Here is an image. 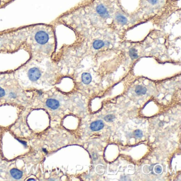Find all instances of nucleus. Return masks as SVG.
Listing matches in <instances>:
<instances>
[{
	"instance_id": "f257e3e1",
	"label": "nucleus",
	"mask_w": 181,
	"mask_h": 181,
	"mask_svg": "<svg viewBox=\"0 0 181 181\" xmlns=\"http://www.w3.org/2000/svg\"><path fill=\"white\" fill-rule=\"evenodd\" d=\"M27 38L23 49L35 60L46 59L54 55L56 38L55 28L46 25L28 26Z\"/></svg>"
},
{
	"instance_id": "f03ea898",
	"label": "nucleus",
	"mask_w": 181,
	"mask_h": 181,
	"mask_svg": "<svg viewBox=\"0 0 181 181\" xmlns=\"http://www.w3.org/2000/svg\"><path fill=\"white\" fill-rule=\"evenodd\" d=\"M28 27L0 33V53H14L23 49L27 38Z\"/></svg>"
},
{
	"instance_id": "7ed1b4c3",
	"label": "nucleus",
	"mask_w": 181,
	"mask_h": 181,
	"mask_svg": "<svg viewBox=\"0 0 181 181\" xmlns=\"http://www.w3.org/2000/svg\"><path fill=\"white\" fill-rule=\"evenodd\" d=\"M42 75V72L39 67H32L28 69L27 71V76L29 80L32 82H37Z\"/></svg>"
},
{
	"instance_id": "20e7f679",
	"label": "nucleus",
	"mask_w": 181,
	"mask_h": 181,
	"mask_svg": "<svg viewBox=\"0 0 181 181\" xmlns=\"http://www.w3.org/2000/svg\"><path fill=\"white\" fill-rule=\"evenodd\" d=\"M46 105L48 107L52 110H56L60 106L59 102L55 99L49 98L46 100Z\"/></svg>"
},
{
	"instance_id": "39448f33",
	"label": "nucleus",
	"mask_w": 181,
	"mask_h": 181,
	"mask_svg": "<svg viewBox=\"0 0 181 181\" xmlns=\"http://www.w3.org/2000/svg\"><path fill=\"white\" fill-rule=\"evenodd\" d=\"M104 124L102 121L98 120L92 122L90 125V129L93 131H97L102 130L104 127Z\"/></svg>"
},
{
	"instance_id": "423d86ee",
	"label": "nucleus",
	"mask_w": 181,
	"mask_h": 181,
	"mask_svg": "<svg viewBox=\"0 0 181 181\" xmlns=\"http://www.w3.org/2000/svg\"><path fill=\"white\" fill-rule=\"evenodd\" d=\"M10 174L14 178L16 179H19L23 176V172L17 169H12L11 170Z\"/></svg>"
},
{
	"instance_id": "0eeeda50",
	"label": "nucleus",
	"mask_w": 181,
	"mask_h": 181,
	"mask_svg": "<svg viewBox=\"0 0 181 181\" xmlns=\"http://www.w3.org/2000/svg\"><path fill=\"white\" fill-rule=\"evenodd\" d=\"M92 80L91 74L89 73H83L82 74V81L85 84H89Z\"/></svg>"
},
{
	"instance_id": "6e6552de",
	"label": "nucleus",
	"mask_w": 181,
	"mask_h": 181,
	"mask_svg": "<svg viewBox=\"0 0 181 181\" xmlns=\"http://www.w3.org/2000/svg\"><path fill=\"white\" fill-rule=\"evenodd\" d=\"M147 91V88L141 85H138L135 88V93L139 95H144L146 93Z\"/></svg>"
},
{
	"instance_id": "1a4fd4ad",
	"label": "nucleus",
	"mask_w": 181,
	"mask_h": 181,
	"mask_svg": "<svg viewBox=\"0 0 181 181\" xmlns=\"http://www.w3.org/2000/svg\"><path fill=\"white\" fill-rule=\"evenodd\" d=\"M104 119L106 122H113V120L115 119V116L113 115H107V116L105 117Z\"/></svg>"
},
{
	"instance_id": "9d476101",
	"label": "nucleus",
	"mask_w": 181,
	"mask_h": 181,
	"mask_svg": "<svg viewBox=\"0 0 181 181\" xmlns=\"http://www.w3.org/2000/svg\"><path fill=\"white\" fill-rule=\"evenodd\" d=\"M159 1L160 0H146V1H147L148 4H149L152 6L157 5L159 3Z\"/></svg>"
},
{
	"instance_id": "9b49d317",
	"label": "nucleus",
	"mask_w": 181,
	"mask_h": 181,
	"mask_svg": "<svg viewBox=\"0 0 181 181\" xmlns=\"http://www.w3.org/2000/svg\"><path fill=\"white\" fill-rule=\"evenodd\" d=\"M154 171L155 172L158 174H161L162 172V167L160 165H157L155 167Z\"/></svg>"
},
{
	"instance_id": "f8f14e48",
	"label": "nucleus",
	"mask_w": 181,
	"mask_h": 181,
	"mask_svg": "<svg viewBox=\"0 0 181 181\" xmlns=\"http://www.w3.org/2000/svg\"><path fill=\"white\" fill-rule=\"evenodd\" d=\"M134 135L136 137H141L143 135V133L142 131L140 130H136L134 131Z\"/></svg>"
},
{
	"instance_id": "ddd939ff",
	"label": "nucleus",
	"mask_w": 181,
	"mask_h": 181,
	"mask_svg": "<svg viewBox=\"0 0 181 181\" xmlns=\"http://www.w3.org/2000/svg\"><path fill=\"white\" fill-rule=\"evenodd\" d=\"M6 95V91L2 87L0 86V98H2Z\"/></svg>"
},
{
	"instance_id": "4468645a",
	"label": "nucleus",
	"mask_w": 181,
	"mask_h": 181,
	"mask_svg": "<svg viewBox=\"0 0 181 181\" xmlns=\"http://www.w3.org/2000/svg\"><path fill=\"white\" fill-rule=\"evenodd\" d=\"M42 150H43L45 153H47V151H46V150L45 149H42Z\"/></svg>"
},
{
	"instance_id": "2eb2a0df",
	"label": "nucleus",
	"mask_w": 181,
	"mask_h": 181,
	"mask_svg": "<svg viewBox=\"0 0 181 181\" xmlns=\"http://www.w3.org/2000/svg\"><path fill=\"white\" fill-rule=\"evenodd\" d=\"M28 180L29 181V180H35V179H28Z\"/></svg>"
}]
</instances>
